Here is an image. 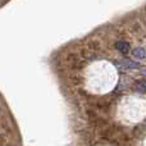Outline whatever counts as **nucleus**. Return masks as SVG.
Returning a JSON list of instances; mask_svg holds the SVG:
<instances>
[{
  "mask_svg": "<svg viewBox=\"0 0 146 146\" xmlns=\"http://www.w3.org/2000/svg\"><path fill=\"white\" fill-rule=\"evenodd\" d=\"M82 81L88 92H105L114 83V69L105 62H94L85 69Z\"/></svg>",
  "mask_w": 146,
  "mask_h": 146,
  "instance_id": "nucleus-1",
  "label": "nucleus"
},
{
  "mask_svg": "<svg viewBox=\"0 0 146 146\" xmlns=\"http://www.w3.org/2000/svg\"><path fill=\"white\" fill-rule=\"evenodd\" d=\"M117 46H118V49L121 51H123V53H127V51H128V44H126V42H118Z\"/></svg>",
  "mask_w": 146,
  "mask_h": 146,
  "instance_id": "nucleus-2",
  "label": "nucleus"
},
{
  "mask_svg": "<svg viewBox=\"0 0 146 146\" xmlns=\"http://www.w3.org/2000/svg\"><path fill=\"white\" fill-rule=\"evenodd\" d=\"M136 87H137V90H144V91H146V81L144 80V81H139V82L136 83Z\"/></svg>",
  "mask_w": 146,
  "mask_h": 146,
  "instance_id": "nucleus-3",
  "label": "nucleus"
},
{
  "mask_svg": "<svg viewBox=\"0 0 146 146\" xmlns=\"http://www.w3.org/2000/svg\"><path fill=\"white\" fill-rule=\"evenodd\" d=\"M133 54L137 56H141V58H145V51L142 48H139V49H136V50H133Z\"/></svg>",
  "mask_w": 146,
  "mask_h": 146,
  "instance_id": "nucleus-4",
  "label": "nucleus"
}]
</instances>
